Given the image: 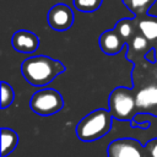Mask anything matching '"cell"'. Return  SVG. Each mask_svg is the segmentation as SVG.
Here are the masks:
<instances>
[{"label":"cell","mask_w":157,"mask_h":157,"mask_svg":"<svg viewBox=\"0 0 157 157\" xmlns=\"http://www.w3.org/2000/svg\"><path fill=\"white\" fill-rule=\"evenodd\" d=\"M64 71L65 66L61 61L47 55H33L21 64V72L25 80L36 87L49 85Z\"/></svg>","instance_id":"6da1fadb"},{"label":"cell","mask_w":157,"mask_h":157,"mask_svg":"<svg viewBox=\"0 0 157 157\" xmlns=\"http://www.w3.org/2000/svg\"><path fill=\"white\" fill-rule=\"evenodd\" d=\"M113 119L114 118L109 109H96L85 115L77 123L75 134L81 141H96L98 139H102L110 131Z\"/></svg>","instance_id":"7a4b0ae2"},{"label":"cell","mask_w":157,"mask_h":157,"mask_svg":"<svg viewBox=\"0 0 157 157\" xmlns=\"http://www.w3.org/2000/svg\"><path fill=\"white\" fill-rule=\"evenodd\" d=\"M109 112L114 119L118 120H132L134 110L136 108V97H134L131 88L119 86L114 88L109 94Z\"/></svg>","instance_id":"3957f363"},{"label":"cell","mask_w":157,"mask_h":157,"mask_svg":"<svg viewBox=\"0 0 157 157\" xmlns=\"http://www.w3.org/2000/svg\"><path fill=\"white\" fill-rule=\"evenodd\" d=\"M29 107L36 114L48 117L63 109L64 98L61 93L54 88H40L32 94Z\"/></svg>","instance_id":"277c9868"},{"label":"cell","mask_w":157,"mask_h":157,"mask_svg":"<svg viewBox=\"0 0 157 157\" xmlns=\"http://www.w3.org/2000/svg\"><path fill=\"white\" fill-rule=\"evenodd\" d=\"M108 157H147L146 148L137 140L130 137L115 139L107 148Z\"/></svg>","instance_id":"5b68a950"},{"label":"cell","mask_w":157,"mask_h":157,"mask_svg":"<svg viewBox=\"0 0 157 157\" xmlns=\"http://www.w3.org/2000/svg\"><path fill=\"white\" fill-rule=\"evenodd\" d=\"M74 12L66 4H55L47 13V22L52 29L58 32L67 31L74 23Z\"/></svg>","instance_id":"8992f818"},{"label":"cell","mask_w":157,"mask_h":157,"mask_svg":"<svg viewBox=\"0 0 157 157\" xmlns=\"http://www.w3.org/2000/svg\"><path fill=\"white\" fill-rule=\"evenodd\" d=\"M11 44L13 49L18 53L33 54L39 47V38L36 33L31 31L20 29L13 33L11 38Z\"/></svg>","instance_id":"52a82bcc"},{"label":"cell","mask_w":157,"mask_h":157,"mask_svg":"<svg viewBox=\"0 0 157 157\" xmlns=\"http://www.w3.org/2000/svg\"><path fill=\"white\" fill-rule=\"evenodd\" d=\"M99 48L102 49V52L104 54L108 55H114L118 54L123 47L125 45V40L117 33V31L113 29H108L104 31L101 36H99Z\"/></svg>","instance_id":"ba28073f"},{"label":"cell","mask_w":157,"mask_h":157,"mask_svg":"<svg viewBox=\"0 0 157 157\" xmlns=\"http://www.w3.org/2000/svg\"><path fill=\"white\" fill-rule=\"evenodd\" d=\"M18 144V135L10 128H1V157H6L13 152Z\"/></svg>","instance_id":"9c48e42d"},{"label":"cell","mask_w":157,"mask_h":157,"mask_svg":"<svg viewBox=\"0 0 157 157\" xmlns=\"http://www.w3.org/2000/svg\"><path fill=\"white\" fill-rule=\"evenodd\" d=\"M136 107L139 108H150L157 105V86H148L137 92Z\"/></svg>","instance_id":"30bf717a"},{"label":"cell","mask_w":157,"mask_h":157,"mask_svg":"<svg viewBox=\"0 0 157 157\" xmlns=\"http://www.w3.org/2000/svg\"><path fill=\"white\" fill-rule=\"evenodd\" d=\"M148 16V18H144L139 22V29L148 40H153L157 39V16Z\"/></svg>","instance_id":"8fae6325"},{"label":"cell","mask_w":157,"mask_h":157,"mask_svg":"<svg viewBox=\"0 0 157 157\" xmlns=\"http://www.w3.org/2000/svg\"><path fill=\"white\" fill-rule=\"evenodd\" d=\"M125 4L128 5V7L135 13V15H140V13H145L148 12V10L153 6V4L156 2V0H124Z\"/></svg>","instance_id":"7c38bea8"},{"label":"cell","mask_w":157,"mask_h":157,"mask_svg":"<svg viewBox=\"0 0 157 157\" xmlns=\"http://www.w3.org/2000/svg\"><path fill=\"white\" fill-rule=\"evenodd\" d=\"M15 99V92L10 83L6 81H1V98H0V107L1 109H6L12 104Z\"/></svg>","instance_id":"4fadbf2b"},{"label":"cell","mask_w":157,"mask_h":157,"mask_svg":"<svg viewBox=\"0 0 157 157\" xmlns=\"http://www.w3.org/2000/svg\"><path fill=\"white\" fill-rule=\"evenodd\" d=\"M114 29H115L117 33L126 42V40L130 39V37L132 36L134 27H132L131 20H129V18H121V20H119V21L115 23Z\"/></svg>","instance_id":"5bb4252c"},{"label":"cell","mask_w":157,"mask_h":157,"mask_svg":"<svg viewBox=\"0 0 157 157\" xmlns=\"http://www.w3.org/2000/svg\"><path fill=\"white\" fill-rule=\"evenodd\" d=\"M103 0H72V4L76 10L81 12H93L98 10Z\"/></svg>","instance_id":"9a60e30c"},{"label":"cell","mask_w":157,"mask_h":157,"mask_svg":"<svg viewBox=\"0 0 157 157\" xmlns=\"http://www.w3.org/2000/svg\"><path fill=\"white\" fill-rule=\"evenodd\" d=\"M147 38L142 34H136L132 37V40H131V48L135 50V52H142L145 49H147Z\"/></svg>","instance_id":"2e32d148"},{"label":"cell","mask_w":157,"mask_h":157,"mask_svg":"<svg viewBox=\"0 0 157 157\" xmlns=\"http://www.w3.org/2000/svg\"><path fill=\"white\" fill-rule=\"evenodd\" d=\"M145 58L148 59L151 63H153V61H155V49H151L150 52H147L146 55H145Z\"/></svg>","instance_id":"e0dca14e"},{"label":"cell","mask_w":157,"mask_h":157,"mask_svg":"<svg viewBox=\"0 0 157 157\" xmlns=\"http://www.w3.org/2000/svg\"><path fill=\"white\" fill-rule=\"evenodd\" d=\"M153 142H155V144H153V146H152L151 150H150V156H151V157H157V141L155 140Z\"/></svg>","instance_id":"ac0fdd59"}]
</instances>
